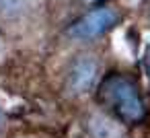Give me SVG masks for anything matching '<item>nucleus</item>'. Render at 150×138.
I'll list each match as a JSON object with an SVG mask.
<instances>
[{
    "label": "nucleus",
    "instance_id": "obj_1",
    "mask_svg": "<svg viewBox=\"0 0 150 138\" xmlns=\"http://www.w3.org/2000/svg\"><path fill=\"white\" fill-rule=\"evenodd\" d=\"M103 95L123 122H138L144 117V103L132 80L123 76H111L103 85Z\"/></svg>",
    "mask_w": 150,
    "mask_h": 138
},
{
    "label": "nucleus",
    "instance_id": "obj_2",
    "mask_svg": "<svg viewBox=\"0 0 150 138\" xmlns=\"http://www.w3.org/2000/svg\"><path fill=\"white\" fill-rule=\"evenodd\" d=\"M119 15L111 9V6H101V9H93L88 11L82 19H78L70 29H68V37L76 39V41H91L97 39L101 35H105L115 23H117Z\"/></svg>",
    "mask_w": 150,
    "mask_h": 138
},
{
    "label": "nucleus",
    "instance_id": "obj_6",
    "mask_svg": "<svg viewBox=\"0 0 150 138\" xmlns=\"http://www.w3.org/2000/svg\"><path fill=\"white\" fill-rule=\"evenodd\" d=\"M86 4H95V2H99V0H84Z\"/></svg>",
    "mask_w": 150,
    "mask_h": 138
},
{
    "label": "nucleus",
    "instance_id": "obj_5",
    "mask_svg": "<svg viewBox=\"0 0 150 138\" xmlns=\"http://www.w3.org/2000/svg\"><path fill=\"white\" fill-rule=\"evenodd\" d=\"M29 9V0H0V17L19 19Z\"/></svg>",
    "mask_w": 150,
    "mask_h": 138
},
{
    "label": "nucleus",
    "instance_id": "obj_3",
    "mask_svg": "<svg viewBox=\"0 0 150 138\" xmlns=\"http://www.w3.org/2000/svg\"><path fill=\"white\" fill-rule=\"evenodd\" d=\"M97 78H99V62L93 56H80L72 62L68 70L66 89L70 91V95L80 97L93 91V87L97 85Z\"/></svg>",
    "mask_w": 150,
    "mask_h": 138
},
{
    "label": "nucleus",
    "instance_id": "obj_4",
    "mask_svg": "<svg viewBox=\"0 0 150 138\" xmlns=\"http://www.w3.org/2000/svg\"><path fill=\"white\" fill-rule=\"evenodd\" d=\"M91 132H93L95 138H113V136H117V128L113 126V122L103 117V115H95L91 120Z\"/></svg>",
    "mask_w": 150,
    "mask_h": 138
},
{
    "label": "nucleus",
    "instance_id": "obj_7",
    "mask_svg": "<svg viewBox=\"0 0 150 138\" xmlns=\"http://www.w3.org/2000/svg\"><path fill=\"white\" fill-rule=\"evenodd\" d=\"M0 120H2V117H0Z\"/></svg>",
    "mask_w": 150,
    "mask_h": 138
}]
</instances>
